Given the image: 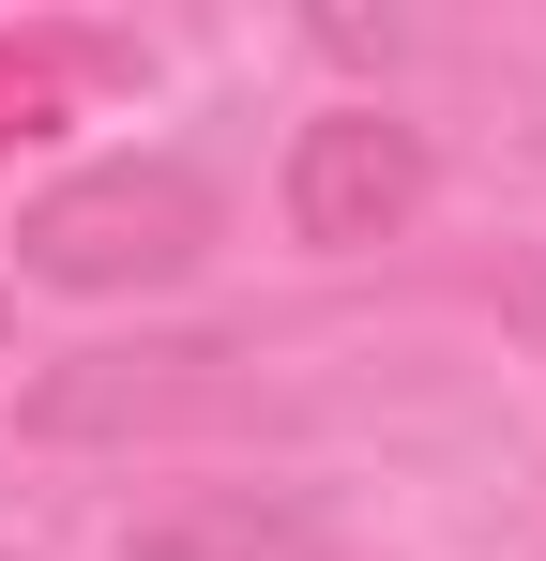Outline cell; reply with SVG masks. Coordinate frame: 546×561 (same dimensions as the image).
<instances>
[{"instance_id": "3", "label": "cell", "mask_w": 546, "mask_h": 561, "mask_svg": "<svg viewBox=\"0 0 546 561\" xmlns=\"http://www.w3.org/2000/svg\"><path fill=\"white\" fill-rule=\"evenodd\" d=\"M243 379L228 350H91L77 379H46V425H182V410H228Z\"/></svg>"}, {"instance_id": "2", "label": "cell", "mask_w": 546, "mask_h": 561, "mask_svg": "<svg viewBox=\"0 0 546 561\" xmlns=\"http://www.w3.org/2000/svg\"><path fill=\"white\" fill-rule=\"evenodd\" d=\"M288 243H319V259H364V243H395L410 213H425V137L395 122V106H319L304 137H288Z\"/></svg>"}, {"instance_id": "4", "label": "cell", "mask_w": 546, "mask_h": 561, "mask_svg": "<svg viewBox=\"0 0 546 561\" xmlns=\"http://www.w3.org/2000/svg\"><path fill=\"white\" fill-rule=\"evenodd\" d=\"M77 122V61L61 46H0V152L15 137H61Z\"/></svg>"}, {"instance_id": "1", "label": "cell", "mask_w": 546, "mask_h": 561, "mask_svg": "<svg viewBox=\"0 0 546 561\" xmlns=\"http://www.w3.org/2000/svg\"><path fill=\"white\" fill-rule=\"evenodd\" d=\"M15 259L46 288H182L213 259V183L197 168H77V183H46L15 213Z\"/></svg>"}]
</instances>
